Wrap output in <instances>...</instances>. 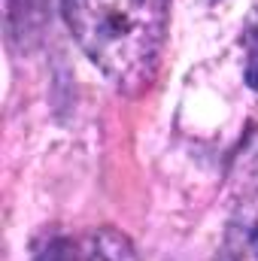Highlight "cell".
I'll return each mask as SVG.
<instances>
[{"label":"cell","mask_w":258,"mask_h":261,"mask_svg":"<svg viewBox=\"0 0 258 261\" xmlns=\"http://www.w3.org/2000/svg\"><path fill=\"white\" fill-rule=\"evenodd\" d=\"M64 21L91 64L125 94L143 91L161 58L167 0H61Z\"/></svg>","instance_id":"obj_1"},{"label":"cell","mask_w":258,"mask_h":261,"mask_svg":"<svg viewBox=\"0 0 258 261\" xmlns=\"http://www.w3.org/2000/svg\"><path fill=\"white\" fill-rule=\"evenodd\" d=\"M243 46H246V85L258 91V9L243 31Z\"/></svg>","instance_id":"obj_4"},{"label":"cell","mask_w":258,"mask_h":261,"mask_svg":"<svg viewBox=\"0 0 258 261\" xmlns=\"http://www.w3.org/2000/svg\"><path fill=\"white\" fill-rule=\"evenodd\" d=\"M6 15H9V24H15V18H21L24 24V15L31 12V0H6Z\"/></svg>","instance_id":"obj_5"},{"label":"cell","mask_w":258,"mask_h":261,"mask_svg":"<svg viewBox=\"0 0 258 261\" xmlns=\"http://www.w3.org/2000/svg\"><path fill=\"white\" fill-rule=\"evenodd\" d=\"M34 261H140L125 234L113 228H88L76 234H52L37 243Z\"/></svg>","instance_id":"obj_2"},{"label":"cell","mask_w":258,"mask_h":261,"mask_svg":"<svg viewBox=\"0 0 258 261\" xmlns=\"http://www.w3.org/2000/svg\"><path fill=\"white\" fill-rule=\"evenodd\" d=\"M219 261H258V210H240L225 231Z\"/></svg>","instance_id":"obj_3"}]
</instances>
